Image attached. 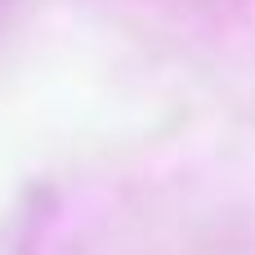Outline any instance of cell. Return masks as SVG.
Masks as SVG:
<instances>
[]
</instances>
